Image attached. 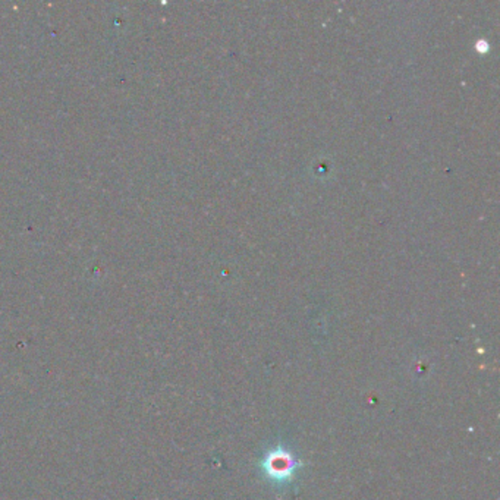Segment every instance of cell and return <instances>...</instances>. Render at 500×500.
<instances>
[{"label": "cell", "mask_w": 500, "mask_h": 500, "mask_svg": "<svg viewBox=\"0 0 500 500\" xmlns=\"http://www.w3.org/2000/svg\"><path fill=\"white\" fill-rule=\"evenodd\" d=\"M295 468V462L292 461V458H290L288 453H273L270 455L268 461L266 464V470L267 473L270 474V477L273 478H288L290 477V474H292Z\"/></svg>", "instance_id": "cell-1"}]
</instances>
